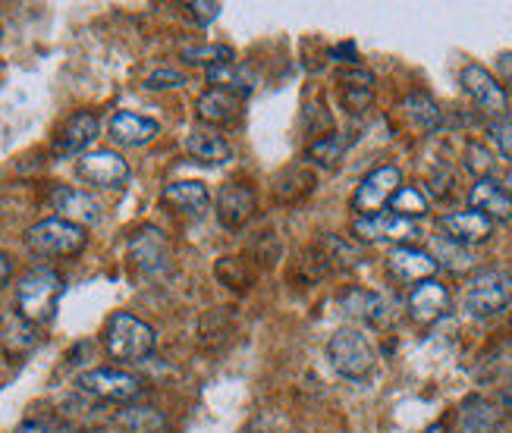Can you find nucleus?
<instances>
[{"label":"nucleus","instance_id":"obj_1","mask_svg":"<svg viewBox=\"0 0 512 433\" xmlns=\"http://www.w3.org/2000/svg\"><path fill=\"white\" fill-rule=\"evenodd\" d=\"M63 295V280L60 273L51 267H32L29 273H22V280L16 283V314L26 317L29 324H48L57 302Z\"/></svg>","mask_w":512,"mask_h":433},{"label":"nucleus","instance_id":"obj_2","mask_svg":"<svg viewBox=\"0 0 512 433\" xmlns=\"http://www.w3.org/2000/svg\"><path fill=\"white\" fill-rule=\"evenodd\" d=\"M154 343H158L154 330L142 321V317L129 314V311H117L104 327L107 355L114 361H123V364L145 361L154 352Z\"/></svg>","mask_w":512,"mask_h":433},{"label":"nucleus","instance_id":"obj_3","mask_svg":"<svg viewBox=\"0 0 512 433\" xmlns=\"http://www.w3.org/2000/svg\"><path fill=\"white\" fill-rule=\"evenodd\" d=\"M327 358L333 368H337V374H343L346 380H365L374 371V361H377L368 336L355 327H343L330 336Z\"/></svg>","mask_w":512,"mask_h":433},{"label":"nucleus","instance_id":"obj_4","mask_svg":"<svg viewBox=\"0 0 512 433\" xmlns=\"http://www.w3.org/2000/svg\"><path fill=\"white\" fill-rule=\"evenodd\" d=\"M85 242H88V236L82 226H76L70 220H60V217L41 220L26 233V245L41 258H73L82 252Z\"/></svg>","mask_w":512,"mask_h":433},{"label":"nucleus","instance_id":"obj_5","mask_svg":"<svg viewBox=\"0 0 512 433\" xmlns=\"http://www.w3.org/2000/svg\"><path fill=\"white\" fill-rule=\"evenodd\" d=\"M512 302V277L503 270H481L469 280L462 295V308L469 311L478 321L484 317H494Z\"/></svg>","mask_w":512,"mask_h":433},{"label":"nucleus","instance_id":"obj_6","mask_svg":"<svg viewBox=\"0 0 512 433\" xmlns=\"http://www.w3.org/2000/svg\"><path fill=\"white\" fill-rule=\"evenodd\" d=\"M403 189V173L399 167L387 164V167H377L371 170L359 186L352 192V211L359 217H377L390 208V198Z\"/></svg>","mask_w":512,"mask_h":433},{"label":"nucleus","instance_id":"obj_7","mask_svg":"<svg viewBox=\"0 0 512 433\" xmlns=\"http://www.w3.org/2000/svg\"><path fill=\"white\" fill-rule=\"evenodd\" d=\"M79 390L85 396H95L101 402H117V405H126V402H136L142 396V380L129 371H120V368H95V371H85L79 374Z\"/></svg>","mask_w":512,"mask_h":433},{"label":"nucleus","instance_id":"obj_8","mask_svg":"<svg viewBox=\"0 0 512 433\" xmlns=\"http://www.w3.org/2000/svg\"><path fill=\"white\" fill-rule=\"evenodd\" d=\"M459 82L465 88V95L475 101V107L484 113V117H491L494 123L506 120V110H509L506 88L500 85V79L491 70H484V66H478V63H469L459 73Z\"/></svg>","mask_w":512,"mask_h":433},{"label":"nucleus","instance_id":"obj_9","mask_svg":"<svg viewBox=\"0 0 512 433\" xmlns=\"http://www.w3.org/2000/svg\"><path fill=\"white\" fill-rule=\"evenodd\" d=\"M129 255L148 277H161V273L170 270V245L158 226H148V223L139 226V230L129 236Z\"/></svg>","mask_w":512,"mask_h":433},{"label":"nucleus","instance_id":"obj_10","mask_svg":"<svg viewBox=\"0 0 512 433\" xmlns=\"http://www.w3.org/2000/svg\"><path fill=\"white\" fill-rule=\"evenodd\" d=\"M79 176L95 189H120L129 179V164L123 161V154L117 151H92L82 154L79 161Z\"/></svg>","mask_w":512,"mask_h":433},{"label":"nucleus","instance_id":"obj_11","mask_svg":"<svg viewBox=\"0 0 512 433\" xmlns=\"http://www.w3.org/2000/svg\"><path fill=\"white\" fill-rule=\"evenodd\" d=\"M387 270L390 277L406 283V286H418V283H428L434 280V273L440 270L431 252H421L415 245H396L390 258H387Z\"/></svg>","mask_w":512,"mask_h":433},{"label":"nucleus","instance_id":"obj_12","mask_svg":"<svg viewBox=\"0 0 512 433\" xmlns=\"http://www.w3.org/2000/svg\"><path fill=\"white\" fill-rule=\"evenodd\" d=\"M255 211H258V198L246 182H227V186L217 192V220L224 223L227 230L246 226L255 217Z\"/></svg>","mask_w":512,"mask_h":433},{"label":"nucleus","instance_id":"obj_13","mask_svg":"<svg viewBox=\"0 0 512 433\" xmlns=\"http://www.w3.org/2000/svg\"><path fill=\"white\" fill-rule=\"evenodd\" d=\"M440 233L456 245H481L494 236V220H487L478 211H453L440 217Z\"/></svg>","mask_w":512,"mask_h":433},{"label":"nucleus","instance_id":"obj_14","mask_svg":"<svg viewBox=\"0 0 512 433\" xmlns=\"http://www.w3.org/2000/svg\"><path fill=\"white\" fill-rule=\"evenodd\" d=\"M352 233L359 236L362 242H399V245H403L418 230H415L412 220H403V217L384 211V214H377V217H359V220L352 223Z\"/></svg>","mask_w":512,"mask_h":433},{"label":"nucleus","instance_id":"obj_15","mask_svg":"<svg viewBox=\"0 0 512 433\" xmlns=\"http://www.w3.org/2000/svg\"><path fill=\"white\" fill-rule=\"evenodd\" d=\"M95 139H98V117H95V113H88V110H79L57 132L54 154L57 157H76V154H82L88 145H92Z\"/></svg>","mask_w":512,"mask_h":433},{"label":"nucleus","instance_id":"obj_16","mask_svg":"<svg viewBox=\"0 0 512 433\" xmlns=\"http://www.w3.org/2000/svg\"><path fill=\"white\" fill-rule=\"evenodd\" d=\"M161 132V123L142 117V113H132V110H117L110 117V139L123 148H142L148 145L154 135Z\"/></svg>","mask_w":512,"mask_h":433},{"label":"nucleus","instance_id":"obj_17","mask_svg":"<svg viewBox=\"0 0 512 433\" xmlns=\"http://www.w3.org/2000/svg\"><path fill=\"white\" fill-rule=\"evenodd\" d=\"M161 201L176 214L202 217L211 208V192L205 182H198V179H180V182H170V186L161 192Z\"/></svg>","mask_w":512,"mask_h":433},{"label":"nucleus","instance_id":"obj_18","mask_svg":"<svg viewBox=\"0 0 512 433\" xmlns=\"http://www.w3.org/2000/svg\"><path fill=\"white\" fill-rule=\"evenodd\" d=\"M447 308H450V292L437 280L418 283L412 289V295H409V314H412V321H418V324L440 321V317L447 314Z\"/></svg>","mask_w":512,"mask_h":433},{"label":"nucleus","instance_id":"obj_19","mask_svg":"<svg viewBox=\"0 0 512 433\" xmlns=\"http://www.w3.org/2000/svg\"><path fill=\"white\" fill-rule=\"evenodd\" d=\"M469 208L494 223H509L512 220V195L506 189H500L494 179H478L469 192Z\"/></svg>","mask_w":512,"mask_h":433},{"label":"nucleus","instance_id":"obj_20","mask_svg":"<svg viewBox=\"0 0 512 433\" xmlns=\"http://www.w3.org/2000/svg\"><path fill=\"white\" fill-rule=\"evenodd\" d=\"M242 110V98L239 95H230V91H220V88H208L202 98L195 104V113L198 120L208 123V126H230L236 123Z\"/></svg>","mask_w":512,"mask_h":433},{"label":"nucleus","instance_id":"obj_21","mask_svg":"<svg viewBox=\"0 0 512 433\" xmlns=\"http://www.w3.org/2000/svg\"><path fill=\"white\" fill-rule=\"evenodd\" d=\"M186 151L192 161L198 164H208V167H217V164H227L233 157V148L224 135H217V129H192L186 135Z\"/></svg>","mask_w":512,"mask_h":433},{"label":"nucleus","instance_id":"obj_22","mask_svg":"<svg viewBox=\"0 0 512 433\" xmlns=\"http://www.w3.org/2000/svg\"><path fill=\"white\" fill-rule=\"evenodd\" d=\"M54 208L60 211V220H70V223L82 226V230H85V223H98L101 220L98 201H92V195L76 192V189H57L54 192Z\"/></svg>","mask_w":512,"mask_h":433},{"label":"nucleus","instance_id":"obj_23","mask_svg":"<svg viewBox=\"0 0 512 433\" xmlns=\"http://www.w3.org/2000/svg\"><path fill=\"white\" fill-rule=\"evenodd\" d=\"M337 85H340V98H343V104L349 107V113H362V110H368L371 95H374V73L359 70V66H352V70H343V73L337 76Z\"/></svg>","mask_w":512,"mask_h":433},{"label":"nucleus","instance_id":"obj_24","mask_svg":"<svg viewBox=\"0 0 512 433\" xmlns=\"http://www.w3.org/2000/svg\"><path fill=\"white\" fill-rule=\"evenodd\" d=\"M503 421V412L491 402V399H469L462 405L459 415V433H497Z\"/></svg>","mask_w":512,"mask_h":433},{"label":"nucleus","instance_id":"obj_25","mask_svg":"<svg viewBox=\"0 0 512 433\" xmlns=\"http://www.w3.org/2000/svg\"><path fill=\"white\" fill-rule=\"evenodd\" d=\"M343 311L349 317H359L365 324H384L387 321V302L377 292L368 289H349L343 295Z\"/></svg>","mask_w":512,"mask_h":433},{"label":"nucleus","instance_id":"obj_26","mask_svg":"<svg viewBox=\"0 0 512 433\" xmlns=\"http://www.w3.org/2000/svg\"><path fill=\"white\" fill-rule=\"evenodd\" d=\"M403 110H406L409 123L421 132H437L443 123V113H440L437 101L431 95H425V91H412V95H406Z\"/></svg>","mask_w":512,"mask_h":433},{"label":"nucleus","instance_id":"obj_27","mask_svg":"<svg viewBox=\"0 0 512 433\" xmlns=\"http://www.w3.org/2000/svg\"><path fill=\"white\" fill-rule=\"evenodd\" d=\"M117 421L129 433H161L164 430V415L158 412V408H151V405L123 408V412L117 415Z\"/></svg>","mask_w":512,"mask_h":433},{"label":"nucleus","instance_id":"obj_28","mask_svg":"<svg viewBox=\"0 0 512 433\" xmlns=\"http://www.w3.org/2000/svg\"><path fill=\"white\" fill-rule=\"evenodd\" d=\"M0 339L10 352H29L35 346V324H29L26 317L19 314H7L4 324H0Z\"/></svg>","mask_w":512,"mask_h":433},{"label":"nucleus","instance_id":"obj_29","mask_svg":"<svg viewBox=\"0 0 512 433\" xmlns=\"http://www.w3.org/2000/svg\"><path fill=\"white\" fill-rule=\"evenodd\" d=\"M208 85H211V88H220V91H230V95H239V98H246L249 91H252L246 73H242L236 63L211 66V70H208Z\"/></svg>","mask_w":512,"mask_h":433},{"label":"nucleus","instance_id":"obj_30","mask_svg":"<svg viewBox=\"0 0 512 433\" xmlns=\"http://www.w3.org/2000/svg\"><path fill=\"white\" fill-rule=\"evenodd\" d=\"M434 261H437V267H450L456 273L475 267V255L469 252V248L450 242L447 236H437L434 239Z\"/></svg>","mask_w":512,"mask_h":433},{"label":"nucleus","instance_id":"obj_31","mask_svg":"<svg viewBox=\"0 0 512 433\" xmlns=\"http://www.w3.org/2000/svg\"><path fill=\"white\" fill-rule=\"evenodd\" d=\"M390 214L403 217V220H415L428 214V195L418 186H403L393 198H390Z\"/></svg>","mask_w":512,"mask_h":433},{"label":"nucleus","instance_id":"obj_32","mask_svg":"<svg viewBox=\"0 0 512 433\" xmlns=\"http://www.w3.org/2000/svg\"><path fill=\"white\" fill-rule=\"evenodd\" d=\"M343 154H346V139L340 132H330V135H324V139H318L315 145L308 148V157L324 170L337 167L343 161Z\"/></svg>","mask_w":512,"mask_h":433},{"label":"nucleus","instance_id":"obj_33","mask_svg":"<svg viewBox=\"0 0 512 433\" xmlns=\"http://www.w3.org/2000/svg\"><path fill=\"white\" fill-rule=\"evenodd\" d=\"M183 60L195 66H220V63H236V54L227 44H195V48H183Z\"/></svg>","mask_w":512,"mask_h":433},{"label":"nucleus","instance_id":"obj_34","mask_svg":"<svg viewBox=\"0 0 512 433\" xmlns=\"http://www.w3.org/2000/svg\"><path fill=\"white\" fill-rule=\"evenodd\" d=\"M217 277L224 280L230 289H239V292H246L252 286V273L249 267L242 264V258H224L217 264Z\"/></svg>","mask_w":512,"mask_h":433},{"label":"nucleus","instance_id":"obj_35","mask_svg":"<svg viewBox=\"0 0 512 433\" xmlns=\"http://www.w3.org/2000/svg\"><path fill=\"white\" fill-rule=\"evenodd\" d=\"M465 167H469L478 179H491V173H494V157H491V151L487 148H481V145H469L465 148Z\"/></svg>","mask_w":512,"mask_h":433},{"label":"nucleus","instance_id":"obj_36","mask_svg":"<svg viewBox=\"0 0 512 433\" xmlns=\"http://www.w3.org/2000/svg\"><path fill=\"white\" fill-rule=\"evenodd\" d=\"M180 85H186V76H183V73H176V70H170V66H161V70H154V73L145 79V88H151V91L180 88Z\"/></svg>","mask_w":512,"mask_h":433},{"label":"nucleus","instance_id":"obj_37","mask_svg":"<svg viewBox=\"0 0 512 433\" xmlns=\"http://www.w3.org/2000/svg\"><path fill=\"white\" fill-rule=\"evenodd\" d=\"M491 139H494L497 151L506 157V161H512V120H497V123H491Z\"/></svg>","mask_w":512,"mask_h":433},{"label":"nucleus","instance_id":"obj_38","mask_svg":"<svg viewBox=\"0 0 512 433\" xmlns=\"http://www.w3.org/2000/svg\"><path fill=\"white\" fill-rule=\"evenodd\" d=\"M186 10L198 26H208V22H214L220 16V4H214V0H195V4H189Z\"/></svg>","mask_w":512,"mask_h":433},{"label":"nucleus","instance_id":"obj_39","mask_svg":"<svg viewBox=\"0 0 512 433\" xmlns=\"http://www.w3.org/2000/svg\"><path fill=\"white\" fill-rule=\"evenodd\" d=\"M497 76H500V82L512 91V51H506V54L497 57Z\"/></svg>","mask_w":512,"mask_h":433},{"label":"nucleus","instance_id":"obj_40","mask_svg":"<svg viewBox=\"0 0 512 433\" xmlns=\"http://www.w3.org/2000/svg\"><path fill=\"white\" fill-rule=\"evenodd\" d=\"M13 433H60V430L51 427L48 421H26V424H19Z\"/></svg>","mask_w":512,"mask_h":433},{"label":"nucleus","instance_id":"obj_41","mask_svg":"<svg viewBox=\"0 0 512 433\" xmlns=\"http://www.w3.org/2000/svg\"><path fill=\"white\" fill-rule=\"evenodd\" d=\"M10 273H13V261L4 255V252H0V289H4L7 286V280H10Z\"/></svg>","mask_w":512,"mask_h":433},{"label":"nucleus","instance_id":"obj_42","mask_svg":"<svg viewBox=\"0 0 512 433\" xmlns=\"http://www.w3.org/2000/svg\"><path fill=\"white\" fill-rule=\"evenodd\" d=\"M421 433H447V427H443V424H431L428 430H421Z\"/></svg>","mask_w":512,"mask_h":433}]
</instances>
